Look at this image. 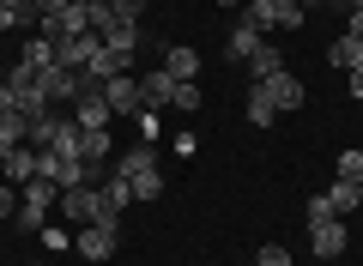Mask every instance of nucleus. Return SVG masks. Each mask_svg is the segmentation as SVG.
Listing matches in <instances>:
<instances>
[{
    "label": "nucleus",
    "mask_w": 363,
    "mask_h": 266,
    "mask_svg": "<svg viewBox=\"0 0 363 266\" xmlns=\"http://www.w3.org/2000/svg\"><path fill=\"white\" fill-rule=\"evenodd\" d=\"M116 176L133 188V200H157V194H164V170H157V152H152V140L128 145V152L116 157Z\"/></svg>",
    "instance_id": "nucleus-1"
},
{
    "label": "nucleus",
    "mask_w": 363,
    "mask_h": 266,
    "mask_svg": "<svg viewBox=\"0 0 363 266\" xmlns=\"http://www.w3.org/2000/svg\"><path fill=\"white\" fill-rule=\"evenodd\" d=\"M55 194H61V188H55V182H25V194H18V224H25V230H43V218H49V206H55Z\"/></svg>",
    "instance_id": "nucleus-2"
},
{
    "label": "nucleus",
    "mask_w": 363,
    "mask_h": 266,
    "mask_svg": "<svg viewBox=\"0 0 363 266\" xmlns=\"http://www.w3.org/2000/svg\"><path fill=\"white\" fill-rule=\"evenodd\" d=\"M61 212L73 218V224H104V194L85 188V182H79V188H61Z\"/></svg>",
    "instance_id": "nucleus-3"
},
{
    "label": "nucleus",
    "mask_w": 363,
    "mask_h": 266,
    "mask_svg": "<svg viewBox=\"0 0 363 266\" xmlns=\"http://www.w3.org/2000/svg\"><path fill=\"white\" fill-rule=\"evenodd\" d=\"M116 230H121V224H79L73 248L85 254V260H109V254H116Z\"/></svg>",
    "instance_id": "nucleus-4"
},
{
    "label": "nucleus",
    "mask_w": 363,
    "mask_h": 266,
    "mask_svg": "<svg viewBox=\"0 0 363 266\" xmlns=\"http://www.w3.org/2000/svg\"><path fill=\"white\" fill-rule=\"evenodd\" d=\"M104 97H109V109H116V115H145V103H140V79H133V73L104 79Z\"/></svg>",
    "instance_id": "nucleus-5"
},
{
    "label": "nucleus",
    "mask_w": 363,
    "mask_h": 266,
    "mask_svg": "<svg viewBox=\"0 0 363 266\" xmlns=\"http://www.w3.org/2000/svg\"><path fill=\"white\" fill-rule=\"evenodd\" d=\"M176 85H182V79H169L164 67H157V73L140 79V103H145L152 115H157V109H176Z\"/></svg>",
    "instance_id": "nucleus-6"
},
{
    "label": "nucleus",
    "mask_w": 363,
    "mask_h": 266,
    "mask_svg": "<svg viewBox=\"0 0 363 266\" xmlns=\"http://www.w3.org/2000/svg\"><path fill=\"white\" fill-rule=\"evenodd\" d=\"M309 248L321 254V260H339V254H345V218H321V224H309Z\"/></svg>",
    "instance_id": "nucleus-7"
},
{
    "label": "nucleus",
    "mask_w": 363,
    "mask_h": 266,
    "mask_svg": "<svg viewBox=\"0 0 363 266\" xmlns=\"http://www.w3.org/2000/svg\"><path fill=\"white\" fill-rule=\"evenodd\" d=\"M73 121H79V127H109V121H116V109H109L104 85H97V91H79V103H73Z\"/></svg>",
    "instance_id": "nucleus-8"
},
{
    "label": "nucleus",
    "mask_w": 363,
    "mask_h": 266,
    "mask_svg": "<svg viewBox=\"0 0 363 266\" xmlns=\"http://www.w3.org/2000/svg\"><path fill=\"white\" fill-rule=\"evenodd\" d=\"M97 49H104V37H61V43H55V61L73 67V73H85Z\"/></svg>",
    "instance_id": "nucleus-9"
},
{
    "label": "nucleus",
    "mask_w": 363,
    "mask_h": 266,
    "mask_svg": "<svg viewBox=\"0 0 363 266\" xmlns=\"http://www.w3.org/2000/svg\"><path fill=\"white\" fill-rule=\"evenodd\" d=\"M267 91H272V103H279V115H291V109H303V103H309V91H303V79L291 73H279V79H267Z\"/></svg>",
    "instance_id": "nucleus-10"
},
{
    "label": "nucleus",
    "mask_w": 363,
    "mask_h": 266,
    "mask_svg": "<svg viewBox=\"0 0 363 266\" xmlns=\"http://www.w3.org/2000/svg\"><path fill=\"white\" fill-rule=\"evenodd\" d=\"M73 127H79V121H67V115H55V109H49L43 121H30V145H37V152H49V145H61Z\"/></svg>",
    "instance_id": "nucleus-11"
},
{
    "label": "nucleus",
    "mask_w": 363,
    "mask_h": 266,
    "mask_svg": "<svg viewBox=\"0 0 363 266\" xmlns=\"http://www.w3.org/2000/svg\"><path fill=\"white\" fill-rule=\"evenodd\" d=\"M0 170H6L13 188H25V182H37V152H30V145H13V152L0 157Z\"/></svg>",
    "instance_id": "nucleus-12"
},
{
    "label": "nucleus",
    "mask_w": 363,
    "mask_h": 266,
    "mask_svg": "<svg viewBox=\"0 0 363 266\" xmlns=\"http://www.w3.org/2000/svg\"><path fill=\"white\" fill-rule=\"evenodd\" d=\"M242 109H248V121H255V127H272V121H279V103H272L267 79H255V85H248V103H242Z\"/></svg>",
    "instance_id": "nucleus-13"
},
{
    "label": "nucleus",
    "mask_w": 363,
    "mask_h": 266,
    "mask_svg": "<svg viewBox=\"0 0 363 266\" xmlns=\"http://www.w3.org/2000/svg\"><path fill=\"white\" fill-rule=\"evenodd\" d=\"M97 194H104V224H121V212H128L133 188H128L121 176H109V182H97Z\"/></svg>",
    "instance_id": "nucleus-14"
},
{
    "label": "nucleus",
    "mask_w": 363,
    "mask_h": 266,
    "mask_svg": "<svg viewBox=\"0 0 363 266\" xmlns=\"http://www.w3.org/2000/svg\"><path fill=\"white\" fill-rule=\"evenodd\" d=\"M242 67H248V85H255V79H279V73H285V55L272 49V43H260V49L248 55Z\"/></svg>",
    "instance_id": "nucleus-15"
},
{
    "label": "nucleus",
    "mask_w": 363,
    "mask_h": 266,
    "mask_svg": "<svg viewBox=\"0 0 363 266\" xmlns=\"http://www.w3.org/2000/svg\"><path fill=\"white\" fill-rule=\"evenodd\" d=\"M327 206H333V218H345V212H357L363 206V194H357V182H327Z\"/></svg>",
    "instance_id": "nucleus-16"
},
{
    "label": "nucleus",
    "mask_w": 363,
    "mask_h": 266,
    "mask_svg": "<svg viewBox=\"0 0 363 266\" xmlns=\"http://www.w3.org/2000/svg\"><path fill=\"white\" fill-rule=\"evenodd\" d=\"M164 73H169V79H194V73H200V49H188V43H176V49L164 55Z\"/></svg>",
    "instance_id": "nucleus-17"
},
{
    "label": "nucleus",
    "mask_w": 363,
    "mask_h": 266,
    "mask_svg": "<svg viewBox=\"0 0 363 266\" xmlns=\"http://www.w3.org/2000/svg\"><path fill=\"white\" fill-rule=\"evenodd\" d=\"M18 61H25L30 73H43V67H55V43L43 37V31H30V37H25V55H18Z\"/></svg>",
    "instance_id": "nucleus-18"
},
{
    "label": "nucleus",
    "mask_w": 363,
    "mask_h": 266,
    "mask_svg": "<svg viewBox=\"0 0 363 266\" xmlns=\"http://www.w3.org/2000/svg\"><path fill=\"white\" fill-rule=\"evenodd\" d=\"M79 152L85 164H109V127H79Z\"/></svg>",
    "instance_id": "nucleus-19"
},
{
    "label": "nucleus",
    "mask_w": 363,
    "mask_h": 266,
    "mask_svg": "<svg viewBox=\"0 0 363 266\" xmlns=\"http://www.w3.org/2000/svg\"><path fill=\"white\" fill-rule=\"evenodd\" d=\"M260 43H267V37H260V31L248 25V18H236V31H230V61H248V55H255Z\"/></svg>",
    "instance_id": "nucleus-20"
},
{
    "label": "nucleus",
    "mask_w": 363,
    "mask_h": 266,
    "mask_svg": "<svg viewBox=\"0 0 363 266\" xmlns=\"http://www.w3.org/2000/svg\"><path fill=\"white\" fill-rule=\"evenodd\" d=\"M327 61H333L339 73H351V67H363V37H339L333 49H327Z\"/></svg>",
    "instance_id": "nucleus-21"
},
{
    "label": "nucleus",
    "mask_w": 363,
    "mask_h": 266,
    "mask_svg": "<svg viewBox=\"0 0 363 266\" xmlns=\"http://www.w3.org/2000/svg\"><path fill=\"white\" fill-rule=\"evenodd\" d=\"M242 18L260 31V37H267V31H279V6H272V0H248V6H242Z\"/></svg>",
    "instance_id": "nucleus-22"
},
{
    "label": "nucleus",
    "mask_w": 363,
    "mask_h": 266,
    "mask_svg": "<svg viewBox=\"0 0 363 266\" xmlns=\"http://www.w3.org/2000/svg\"><path fill=\"white\" fill-rule=\"evenodd\" d=\"M104 49H116L121 61H133V49H140V25H116V31L104 37Z\"/></svg>",
    "instance_id": "nucleus-23"
},
{
    "label": "nucleus",
    "mask_w": 363,
    "mask_h": 266,
    "mask_svg": "<svg viewBox=\"0 0 363 266\" xmlns=\"http://www.w3.org/2000/svg\"><path fill=\"white\" fill-rule=\"evenodd\" d=\"M339 182H357L363 188V145H345L339 152Z\"/></svg>",
    "instance_id": "nucleus-24"
},
{
    "label": "nucleus",
    "mask_w": 363,
    "mask_h": 266,
    "mask_svg": "<svg viewBox=\"0 0 363 266\" xmlns=\"http://www.w3.org/2000/svg\"><path fill=\"white\" fill-rule=\"evenodd\" d=\"M116 25H121V18L109 13L104 0H91V37H109V31H116Z\"/></svg>",
    "instance_id": "nucleus-25"
},
{
    "label": "nucleus",
    "mask_w": 363,
    "mask_h": 266,
    "mask_svg": "<svg viewBox=\"0 0 363 266\" xmlns=\"http://www.w3.org/2000/svg\"><path fill=\"white\" fill-rule=\"evenodd\" d=\"M104 6L121 18V25H140V13H145V0H104Z\"/></svg>",
    "instance_id": "nucleus-26"
},
{
    "label": "nucleus",
    "mask_w": 363,
    "mask_h": 266,
    "mask_svg": "<svg viewBox=\"0 0 363 266\" xmlns=\"http://www.w3.org/2000/svg\"><path fill=\"white\" fill-rule=\"evenodd\" d=\"M272 6H279V31H297L303 18H309V13L297 6V0H272Z\"/></svg>",
    "instance_id": "nucleus-27"
},
{
    "label": "nucleus",
    "mask_w": 363,
    "mask_h": 266,
    "mask_svg": "<svg viewBox=\"0 0 363 266\" xmlns=\"http://www.w3.org/2000/svg\"><path fill=\"white\" fill-rule=\"evenodd\" d=\"M176 109H200V85H194V79H182V85H176Z\"/></svg>",
    "instance_id": "nucleus-28"
},
{
    "label": "nucleus",
    "mask_w": 363,
    "mask_h": 266,
    "mask_svg": "<svg viewBox=\"0 0 363 266\" xmlns=\"http://www.w3.org/2000/svg\"><path fill=\"white\" fill-rule=\"evenodd\" d=\"M260 266H297V260L285 254V242H267V248H260Z\"/></svg>",
    "instance_id": "nucleus-29"
},
{
    "label": "nucleus",
    "mask_w": 363,
    "mask_h": 266,
    "mask_svg": "<svg viewBox=\"0 0 363 266\" xmlns=\"http://www.w3.org/2000/svg\"><path fill=\"white\" fill-rule=\"evenodd\" d=\"M18 212V194H13V182H0V218H13Z\"/></svg>",
    "instance_id": "nucleus-30"
},
{
    "label": "nucleus",
    "mask_w": 363,
    "mask_h": 266,
    "mask_svg": "<svg viewBox=\"0 0 363 266\" xmlns=\"http://www.w3.org/2000/svg\"><path fill=\"white\" fill-rule=\"evenodd\" d=\"M30 6H37V18H55V13H67L73 0H30Z\"/></svg>",
    "instance_id": "nucleus-31"
},
{
    "label": "nucleus",
    "mask_w": 363,
    "mask_h": 266,
    "mask_svg": "<svg viewBox=\"0 0 363 266\" xmlns=\"http://www.w3.org/2000/svg\"><path fill=\"white\" fill-rule=\"evenodd\" d=\"M321 218H333V206H327V194H315L309 200V224H321Z\"/></svg>",
    "instance_id": "nucleus-32"
},
{
    "label": "nucleus",
    "mask_w": 363,
    "mask_h": 266,
    "mask_svg": "<svg viewBox=\"0 0 363 266\" xmlns=\"http://www.w3.org/2000/svg\"><path fill=\"white\" fill-rule=\"evenodd\" d=\"M345 85H351V97L363 103V67H351V73H345Z\"/></svg>",
    "instance_id": "nucleus-33"
},
{
    "label": "nucleus",
    "mask_w": 363,
    "mask_h": 266,
    "mask_svg": "<svg viewBox=\"0 0 363 266\" xmlns=\"http://www.w3.org/2000/svg\"><path fill=\"white\" fill-rule=\"evenodd\" d=\"M345 37H363V13H351V18H345Z\"/></svg>",
    "instance_id": "nucleus-34"
},
{
    "label": "nucleus",
    "mask_w": 363,
    "mask_h": 266,
    "mask_svg": "<svg viewBox=\"0 0 363 266\" xmlns=\"http://www.w3.org/2000/svg\"><path fill=\"white\" fill-rule=\"evenodd\" d=\"M0 6H18V0H0Z\"/></svg>",
    "instance_id": "nucleus-35"
},
{
    "label": "nucleus",
    "mask_w": 363,
    "mask_h": 266,
    "mask_svg": "<svg viewBox=\"0 0 363 266\" xmlns=\"http://www.w3.org/2000/svg\"><path fill=\"white\" fill-rule=\"evenodd\" d=\"M357 194H363V188H357Z\"/></svg>",
    "instance_id": "nucleus-36"
}]
</instances>
